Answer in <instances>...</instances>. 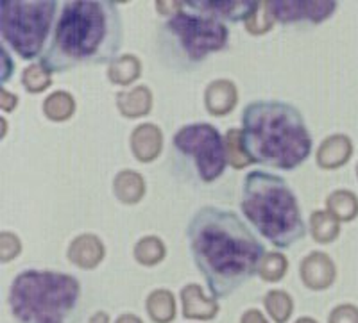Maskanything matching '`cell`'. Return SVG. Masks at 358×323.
<instances>
[{
  "instance_id": "cell-6",
  "label": "cell",
  "mask_w": 358,
  "mask_h": 323,
  "mask_svg": "<svg viewBox=\"0 0 358 323\" xmlns=\"http://www.w3.org/2000/svg\"><path fill=\"white\" fill-rule=\"evenodd\" d=\"M228 45V25L185 6L178 15L163 22L156 47L167 68L190 72L212 54L222 52Z\"/></svg>"
},
{
  "instance_id": "cell-32",
  "label": "cell",
  "mask_w": 358,
  "mask_h": 323,
  "mask_svg": "<svg viewBox=\"0 0 358 323\" xmlns=\"http://www.w3.org/2000/svg\"><path fill=\"white\" fill-rule=\"evenodd\" d=\"M0 56H2V66H0V81H2V86L11 79L13 72H15V61H13L11 52L6 45H2L0 49Z\"/></svg>"
},
{
  "instance_id": "cell-9",
  "label": "cell",
  "mask_w": 358,
  "mask_h": 323,
  "mask_svg": "<svg viewBox=\"0 0 358 323\" xmlns=\"http://www.w3.org/2000/svg\"><path fill=\"white\" fill-rule=\"evenodd\" d=\"M276 24L319 25L330 20L338 9L335 0H267Z\"/></svg>"
},
{
  "instance_id": "cell-13",
  "label": "cell",
  "mask_w": 358,
  "mask_h": 323,
  "mask_svg": "<svg viewBox=\"0 0 358 323\" xmlns=\"http://www.w3.org/2000/svg\"><path fill=\"white\" fill-rule=\"evenodd\" d=\"M106 255V248L101 238L95 234H81L69 245L66 257L72 264L83 268V270H94L102 263Z\"/></svg>"
},
{
  "instance_id": "cell-30",
  "label": "cell",
  "mask_w": 358,
  "mask_h": 323,
  "mask_svg": "<svg viewBox=\"0 0 358 323\" xmlns=\"http://www.w3.org/2000/svg\"><path fill=\"white\" fill-rule=\"evenodd\" d=\"M22 252V241L17 234H13L9 230H2L0 234V261L9 263L13 259H17Z\"/></svg>"
},
{
  "instance_id": "cell-35",
  "label": "cell",
  "mask_w": 358,
  "mask_h": 323,
  "mask_svg": "<svg viewBox=\"0 0 358 323\" xmlns=\"http://www.w3.org/2000/svg\"><path fill=\"white\" fill-rule=\"evenodd\" d=\"M241 323H268V322L262 311H258V309H248V311L242 315Z\"/></svg>"
},
{
  "instance_id": "cell-29",
  "label": "cell",
  "mask_w": 358,
  "mask_h": 323,
  "mask_svg": "<svg viewBox=\"0 0 358 323\" xmlns=\"http://www.w3.org/2000/svg\"><path fill=\"white\" fill-rule=\"evenodd\" d=\"M276 24L273 18V15H271V11H268L267 8V2H260V8H258V11L252 15L251 18H249L248 22H245V29H248V33L251 34H265L268 33L271 29H273V25Z\"/></svg>"
},
{
  "instance_id": "cell-37",
  "label": "cell",
  "mask_w": 358,
  "mask_h": 323,
  "mask_svg": "<svg viewBox=\"0 0 358 323\" xmlns=\"http://www.w3.org/2000/svg\"><path fill=\"white\" fill-rule=\"evenodd\" d=\"M88 323H110V316H108V313L99 311L95 313V315H92V318H90Z\"/></svg>"
},
{
  "instance_id": "cell-21",
  "label": "cell",
  "mask_w": 358,
  "mask_h": 323,
  "mask_svg": "<svg viewBox=\"0 0 358 323\" xmlns=\"http://www.w3.org/2000/svg\"><path fill=\"white\" fill-rule=\"evenodd\" d=\"M310 232L312 238L321 245H330L341 234V222L330 211L319 209L310 214Z\"/></svg>"
},
{
  "instance_id": "cell-19",
  "label": "cell",
  "mask_w": 358,
  "mask_h": 323,
  "mask_svg": "<svg viewBox=\"0 0 358 323\" xmlns=\"http://www.w3.org/2000/svg\"><path fill=\"white\" fill-rule=\"evenodd\" d=\"M145 309L155 323H171L176 318V299L172 291L165 287L151 291L147 296Z\"/></svg>"
},
{
  "instance_id": "cell-27",
  "label": "cell",
  "mask_w": 358,
  "mask_h": 323,
  "mask_svg": "<svg viewBox=\"0 0 358 323\" xmlns=\"http://www.w3.org/2000/svg\"><path fill=\"white\" fill-rule=\"evenodd\" d=\"M22 84L29 93H41L52 84V73L40 63H34L22 72Z\"/></svg>"
},
{
  "instance_id": "cell-3",
  "label": "cell",
  "mask_w": 358,
  "mask_h": 323,
  "mask_svg": "<svg viewBox=\"0 0 358 323\" xmlns=\"http://www.w3.org/2000/svg\"><path fill=\"white\" fill-rule=\"evenodd\" d=\"M241 140L251 163L292 172L312 153V134L296 105L283 100H255L241 117Z\"/></svg>"
},
{
  "instance_id": "cell-36",
  "label": "cell",
  "mask_w": 358,
  "mask_h": 323,
  "mask_svg": "<svg viewBox=\"0 0 358 323\" xmlns=\"http://www.w3.org/2000/svg\"><path fill=\"white\" fill-rule=\"evenodd\" d=\"M115 323H143V322L138 318V316L133 315V313H124V315H120L117 320H115Z\"/></svg>"
},
{
  "instance_id": "cell-28",
  "label": "cell",
  "mask_w": 358,
  "mask_h": 323,
  "mask_svg": "<svg viewBox=\"0 0 358 323\" xmlns=\"http://www.w3.org/2000/svg\"><path fill=\"white\" fill-rule=\"evenodd\" d=\"M224 142H226L228 163L233 168H244V166L252 165V163L249 161L244 147H242L241 129H229L228 133H226V136H224Z\"/></svg>"
},
{
  "instance_id": "cell-15",
  "label": "cell",
  "mask_w": 358,
  "mask_h": 323,
  "mask_svg": "<svg viewBox=\"0 0 358 323\" xmlns=\"http://www.w3.org/2000/svg\"><path fill=\"white\" fill-rule=\"evenodd\" d=\"M353 156V142L346 134H331L319 145L315 159L324 170H337L346 165Z\"/></svg>"
},
{
  "instance_id": "cell-11",
  "label": "cell",
  "mask_w": 358,
  "mask_h": 323,
  "mask_svg": "<svg viewBox=\"0 0 358 323\" xmlns=\"http://www.w3.org/2000/svg\"><path fill=\"white\" fill-rule=\"evenodd\" d=\"M299 277L308 290L322 291L335 283L337 268L324 252H310L299 264Z\"/></svg>"
},
{
  "instance_id": "cell-34",
  "label": "cell",
  "mask_w": 358,
  "mask_h": 323,
  "mask_svg": "<svg viewBox=\"0 0 358 323\" xmlns=\"http://www.w3.org/2000/svg\"><path fill=\"white\" fill-rule=\"evenodd\" d=\"M156 11L159 13V15H163V17H174V15H178L181 9L185 8V2H156Z\"/></svg>"
},
{
  "instance_id": "cell-17",
  "label": "cell",
  "mask_w": 358,
  "mask_h": 323,
  "mask_svg": "<svg viewBox=\"0 0 358 323\" xmlns=\"http://www.w3.org/2000/svg\"><path fill=\"white\" fill-rule=\"evenodd\" d=\"M117 110L126 118L147 117L152 110V91L145 84L124 89L117 95Z\"/></svg>"
},
{
  "instance_id": "cell-14",
  "label": "cell",
  "mask_w": 358,
  "mask_h": 323,
  "mask_svg": "<svg viewBox=\"0 0 358 323\" xmlns=\"http://www.w3.org/2000/svg\"><path fill=\"white\" fill-rule=\"evenodd\" d=\"M238 89L229 79H215L204 89V107L213 117H226L235 110Z\"/></svg>"
},
{
  "instance_id": "cell-23",
  "label": "cell",
  "mask_w": 358,
  "mask_h": 323,
  "mask_svg": "<svg viewBox=\"0 0 358 323\" xmlns=\"http://www.w3.org/2000/svg\"><path fill=\"white\" fill-rule=\"evenodd\" d=\"M167 255V247L158 236H143L133 248L134 261L142 266H156Z\"/></svg>"
},
{
  "instance_id": "cell-18",
  "label": "cell",
  "mask_w": 358,
  "mask_h": 323,
  "mask_svg": "<svg viewBox=\"0 0 358 323\" xmlns=\"http://www.w3.org/2000/svg\"><path fill=\"white\" fill-rule=\"evenodd\" d=\"M145 179L134 170L118 172L113 179V193L118 202L133 206L145 197Z\"/></svg>"
},
{
  "instance_id": "cell-12",
  "label": "cell",
  "mask_w": 358,
  "mask_h": 323,
  "mask_svg": "<svg viewBox=\"0 0 358 323\" xmlns=\"http://www.w3.org/2000/svg\"><path fill=\"white\" fill-rule=\"evenodd\" d=\"M131 152L140 163H152L163 149V133L155 123H140L131 133Z\"/></svg>"
},
{
  "instance_id": "cell-39",
  "label": "cell",
  "mask_w": 358,
  "mask_h": 323,
  "mask_svg": "<svg viewBox=\"0 0 358 323\" xmlns=\"http://www.w3.org/2000/svg\"><path fill=\"white\" fill-rule=\"evenodd\" d=\"M357 177H358V165H357Z\"/></svg>"
},
{
  "instance_id": "cell-31",
  "label": "cell",
  "mask_w": 358,
  "mask_h": 323,
  "mask_svg": "<svg viewBox=\"0 0 358 323\" xmlns=\"http://www.w3.org/2000/svg\"><path fill=\"white\" fill-rule=\"evenodd\" d=\"M328 323H358V307L353 303H341L330 313Z\"/></svg>"
},
{
  "instance_id": "cell-4",
  "label": "cell",
  "mask_w": 358,
  "mask_h": 323,
  "mask_svg": "<svg viewBox=\"0 0 358 323\" xmlns=\"http://www.w3.org/2000/svg\"><path fill=\"white\" fill-rule=\"evenodd\" d=\"M241 209L258 234L276 248H290L306 236L296 193L281 175L249 172L242 182Z\"/></svg>"
},
{
  "instance_id": "cell-10",
  "label": "cell",
  "mask_w": 358,
  "mask_h": 323,
  "mask_svg": "<svg viewBox=\"0 0 358 323\" xmlns=\"http://www.w3.org/2000/svg\"><path fill=\"white\" fill-rule=\"evenodd\" d=\"M192 11L206 15L210 18L222 22V24H241L248 22L249 18L258 11L260 2L242 0V2H231V0H197V2H185Z\"/></svg>"
},
{
  "instance_id": "cell-16",
  "label": "cell",
  "mask_w": 358,
  "mask_h": 323,
  "mask_svg": "<svg viewBox=\"0 0 358 323\" xmlns=\"http://www.w3.org/2000/svg\"><path fill=\"white\" fill-rule=\"evenodd\" d=\"M181 302H183V316L188 320H213L220 311L217 299L204 295L199 284H188L181 290Z\"/></svg>"
},
{
  "instance_id": "cell-2",
  "label": "cell",
  "mask_w": 358,
  "mask_h": 323,
  "mask_svg": "<svg viewBox=\"0 0 358 323\" xmlns=\"http://www.w3.org/2000/svg\"><path fill=\"white\" fill-rule=\"evenodd\" d=\"M122 45L124 20L117 4L110 0L63 2L40 65L50 73L111 65Z\"/></svg>"
},
{
  "instance_id": "cell-33",
  "label": "cell",
  "mask_w": 358,
  "mask_h": 323,
  "mask_svg": "<svg viewBox=\"0 0 358 323\" xmlns=\"http://www.w3.org/2000/svg\"><path fill=\"white\" fill-rule=\"evenodd\" d=\"M17 95L9 93L8 89H6V86H2V89H0V107H2V111H4V113H11V111L17 110Z\"/></svg>"
},
{
  "instance_id": "cell-1",
  "label": "cell",
  "mask_w": 358,
  "mask_h": 323,
  "mask_svg": "<svg viewBox=\"0 0 358 323\" xmlns=\"http://www.w3.org/2000/svg\"><path fill=\"white\" fill-rule=\"evenodd\" d=\"M188 248L213 299H226L251 283L267 254L264 243L231 209L204 206L187 227Z\"/></svg>"
},
{
  "instance_id": "cell-5",
  "label": "cell",
  "mask_w": 358,
  "mask_h": 323,
  "mask_svg": "<svg viewBox=\"0 0 358 323\" xmlns=\"http://www.w3.org/2000/svg\"><path fill=\"white\" fill-rule=\"evenodd\" d=\"M81 295V283L73 275L33 268L13 279L8 303L18 323H66Z\"/></svg>"
},
{
  "instance_id": "cell-8",
  "label": "cell",
  "mask_w": 358,
  "mask_h": 323,
  "mask_svg": "<svg viewBox=\"0 0 358 323\" xmlns=\"http://www.w3.org/2000/svg\"><path fill=\"white\" fill-rule=\"evenodd\" d=\"M171 158L176 172L194 184H212L228 166L224 136L206 121H194L178 129L172 137Z\"/></svg>"
},
{
  "instance_id": "cell-24",
  "label": "cell",
  "mask_w": 358,
  "mask_h": 323,
  "mask_svg": "<svg viewBox=\"0 0 358 323\" xmlns=\"http://www.w3.org/2000/svg\"><path fill=\"white\" fill-rule=\"evenodd\" d=\"M43 114L52 121H66L76 113V98L69 91H54L43 100Z\"/></svg>"
},
{
  "instance_id": "cell-26",
  "label": "cell",
  "mask_w": 358,
  "mask_h": 323,
  "mask_svg": "<svg viewBox=\"0 0 358 323\" xmlns=\"http://www.w3.org/2000/svg\"><path fill=\"white\" fill-rule=\"evenodd\" d=\"M289 270V261L280 252H268L258 266V275L267 283H280Z\"/></svg>"
},
{
  "instance_id": "cell-22",
  "label": "cell",
  "mask_w": 358,
  "mask_h": 323,
  "mask_svg": "<svg viewBox=\"0 0 358 323\" xmlns=\"http://www.w3.org/2000/svg\"><path fill=\"white\" fill-rule=\"evenodd\" d=\"M326 211L338 222H353L358 216V197L350 190H335L326 198Z\"/></svg>"
},
{
  "instance_id": "cell-7",
  "label": "cell",
  "mask_w": 358,
  "mask_h": 323,
  "mask_svg": "<svg viewBox=\"0 0 358 323\" xmlns=\"http://www.w3.org/2000/svg\"><path fill=\"white\" fill-rule=\"evenodd\" d=\"M59 8L56 0H4L0 6L2 45L24 61L40 59L52 36Z\"/></svg>"
},
{
  "instance_id": "cell-25",
  "label": "cell",
  "mask_w": 358,
  "mask_h": 323,
  "mask_svg": "<svg viewBox=\"0 0 358 323\" xmlns=\"http://www.w3.org/2000/svg\"><path fill=\"white\" fill-rule=\"evenodd\" d=\"M265 311L276 323H287L294 313L292 296L283 290H271L264 296Z\"/></svg>"
},
{
  "instance_id": "cell-20",
  "label": "cell",
  "mask_w": 358,
  "mask_h": 323,
  "mask_svg": "<svg viewBox=\"0 0 358 323\" xmlns=\"http://www.w3.org/2000/svg\"><path fill=\"white\" fill-rule=\"evenodd\" d=\"M142 75V61L134 54H124L108 66V79L117 86L133 84Z\"/></svg>"
},
{
  "instance_id": "cell-38",
  "label": "cell",
  "mask_w": 358,
  "mask_h": 323,
  "mask_svg": "<svg viewBox=\"0 0 358 323\" xmlns=\"http://www.w3.org/2000/svg\"><path fill=\"white\" fill-rule=\"evenodd\" d=\"M296 323H317V322H315V320H313V318H310V316H303V318L297 320Z\"/></svg>"
}]
</instances>
